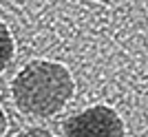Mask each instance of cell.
<instances>
[{
	"label": "cell",
	"mask_w": 148,
	"mask_h": 137,
	"mask_svg": "<svg viewBox=\"0 0 148 137\" xmlns=\"http://www.w3.org/2000/svg\"><path fill=\"white\" fill-rule=\"evenodd\" d=\"M64 137H126V124L113 106L93 104L62 124Z\"/></svg>",
	"instance_id": "obj_2"
},
{
	"label": "cell",
	"mask_w": 148,
	"mask_h": 137,
	"mask_svg": "<svg viewBox=\"0 0 148 137\" xmlns=\"http://www.w3.org/2000/svg\"><path fill=\"white\" fill-rule=\"evenodd\" d=\"M75 93L73 73L62 62L33 60L18 71L11 82V97L29 117H53Z\"/></svg>",
	"instance_id": "obj_1"
},
{
	"label": "cell",
	"mask_w": 148,
	"mask_h": 137,
	"mask_svg": "<svg viewBox=\"0 0 148 137\" xmlns=\"http://www.w3.org/2000/svg\"><path fill=\"white\" fill-rule=\"evenodd\" d=\"M7 126H9V119H7L5 111H2V106H0V137L7 133Z\"/></svg>",
	"instance_id": "obj_5"
},
{
	"label": "cell",
	"mask_w": 148,
	"mask_h": 137,
	"mask_svg": "<svg viewBox=\"0 0 148 137\" xmlns=\"http://www.w3.org/2000/svg\"><path fill=\"white\" fill-rule=\"evenodd\" d=\"M146 11H148V2H146Z\"/></svg>",
	"instance_id": "obj_6"
},
{
	"label": "cell",
	"mask_w": 148,
	"mask_h": 137,
	"mask_svg": "<svg viewBox=\"0 0 148 137\" xmlns=\"http://www.w3.org/2000/svg\"><path fill=\"white\" fill-rule=\"evenodd\" d=\"M13 137H53V133H49L42 126H31V128H25V131H20Z\"/></svg>",
	"instance_id": "obj_4"
},
{
	"label": "cell",
	"mask_w": 148,
	"mask_h": 137,
	"mask_svg": "<svg viewBox=\"0 0 148 137\" xmlns=\"http://www.w3.org/2000/svg\"><path fill=\"white\" fill-rule=\"evenodd\" d=\"M13 55H16V42H13L11 29L0 20V73L11 64Z\"/></svg>",
	"instance_id": "obj_3"
}]
</instances>
